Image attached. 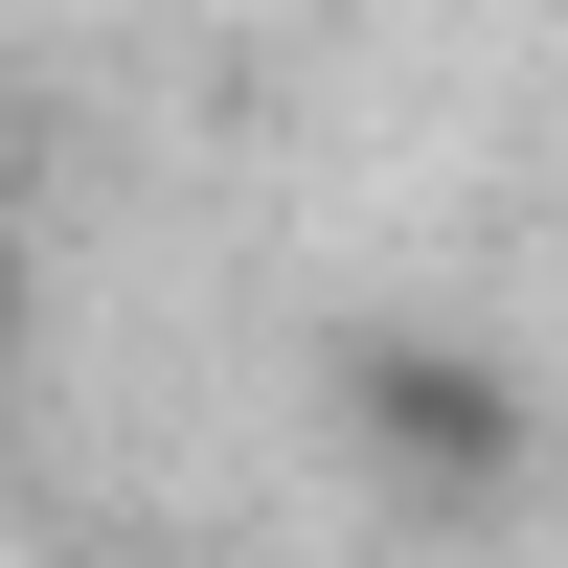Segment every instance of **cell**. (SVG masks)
I'll list each match as a JSON object with an SVG mask.
<instances>
[{
	"label": "cell",
	"mask_w": 568,
	"mask_h": 568,
	"mask_svg": "<svg viewBox=\"0 0 568 568\" xmlns=\"http://www.w3.org/2000/svg\"><path fill=\"white\" fill-rule=\"evenodd\" d=\"M342 433H364V478H387V500L478 524V500H524L546 409H524V364L455 342V318H364V342H342Z\"/></svg>",
	"instance_id": "cell-1"
},
{
	"label": "cell",
	"mask_w": 568,
	"mask_h": 568,
	"mask_svg": "<svg viewBox=\"0 0 568 568\" xmlns=\"http://www.w3.org/2000/svg\"><path fill=\"white\" fill-rule=\"evenodd\" d=\"M0 387H23V227H0Z\"/></svg>",
	"instance_id": "cell-2"
}]
</instances>
